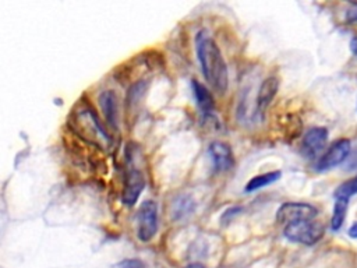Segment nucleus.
Listing matches in <instances>:
<instances>
[{
  "label": "nucleus",
  "instance_id": "f257e3e1",
  "mask_svg": "<svg viewBox=\"0 0 357 268\" xmlns=\"http://www.w3.org/2000/svg\"><path fill=\"white\" fill-rule=\"evenodd\" d=\"M196 51L205 80L217 93L225 94L229 85V73L219 46L205 31H200L196 37Z\"/></svg>",
  "mask_w": 357,
  "mask_h": 268
},
{
  "label": "nucleus",
  "instance_id": "f03ea898",
  "mask_svg": "<svg viewBox=\"0 0 357 268\" xmlns=\"http://www.w3.org/2000/svg\"><path fill=\"white\" fill-rule=\"evenodd\" d=\"M325 228L321 222L317 221H302L285 226L284 235L288 240L293 243H300L304 246H313L321 240L324 236Z\"/></svg>",
  "mask_w": 357,
  "mask_h": 268
},
{
  "label": "nucleus",
  "instance_id": "7ed1b4c3",
  "mask_svg": "<svg viewBox=\"0 0 357 268\" xmlns=\"http://www.w3.org/2000/svg\"><path fill=\"white\" fill-rule=\"evenodd\" d=\"M137 222L138 239L144 243L152 240L158 232V206L155 202L147 200L141 204L137 215Z\"/></svg>",
  "mask_w": 357,
  "mask_h": 268
},
{
  "label": "nucleus",
  "instance_id": "20e7f679",
  "mask_svg": "<svg viewBox=\"0 0 357 268\" xmlns=\"http://www.w3.org/2000/svg\"><path fill=\"white\" fill-rule=\"evenodd\" d=\"M351 151V143L349 139L336 140L317 161L315 169L318 172H325L333 169L347 161Z\"/></svg>",
  "mask_w": 357,
  "mask_h": 268
},
{
  "label": "nucleus",
  "instance_id": "39448f33",
  "mask_svg": "<svg viewBox=\"0 0 357 268\" xmlns=\"http://www.w3.org/2000/svg\"><path fill=\"white\" fill-rule=\"evenodd\" d=\"M318 215V210L307 203H285L277 213V221L284 225H291L302 221H313Z\"/></svg>",
  "mask_w": 357,
  "mask_h": 268
},
{
  "label": "nucleus",
  "instance_id": "423d86ee",
  "mask_svg": "<svg viewBox=\"0 0 357 268\" xmlns=\"http://www.w3.org/2000/svg\"><path fill=\"white\" fill-rule=\"evenodd\" d=\"M144 188H145L144 173L137 168H129L126 172L125 186H123V193H122L123 203L129 207L134 206L138 202Z\"/></svg>",
  "mask_w": 357,
  "mask_h": 268
},
{
  "label": "nucleus",
  "instance_id": "0eeeda50",
  "mask_svg": "<svg viewBox=\"0 0 357 268\" xmlns=\"http://www.w3.org/2000/svg\"><path fill=\"white\" fill-rule=\"evenodd\" d=\"M328 141V130L325 127H313L310 129L303 139L302 152L306 158H315L324 150Z\"/></svg>",
  "mask_w": 357,
  "mask_h": 268
},
{
  "label": "nucleus",
  "instance_id": "6e6552de",
  "mask_svg": "<svg viewBox=\"0 0 357 268\" xmlns=\"http://www.w3.org/2000/svg\"><path fill=\"white\" fill-rule=\"evenodd\" d=\"M208 154L217 172H228L235 166V155L232 148L221 141H214L208 147Z\"/></svg>",
  "mask_w": 357,
  "mask_h": 268
},
{
  "label": "nucleus",
  "instance_id": "1a4fd4ad",
  "mask_svg": "<svg viewBox=\"0 0 357 268\" xmlns=\"http://www.w3.org/2000/svg\"><path fill=\"white\" fill-rule=\"evenodd\" d=\"M278 89H280L278 77H268L262 81V84L259 85V89H258V96H257L258 111L264 112L268 108V105H270L273 102V100L275 98Z\"/></svg>",
  "mask_w": 357,
  "mask_h": 268
},
{
  "label": "nucleus",
  "instance_id": "9d476101",
  "mask_svg": "<svg viewBox=\"0 0 357 268\" xmlns=\"http://www.w3.org/2000/svg\"><path fill=\"white\" fill-rule=\"evenodd\" d=\"M100 105L101 109L105 115V119L108 123L113 127L118 129V118H119V108H118V97L111 89H107L100 97Z\"/></svg>",
  "mask_w": 357,
  "mask_h": 268
},
{
  "label": "nucleus",
  "instance_id": "9b49d317",
  "mask_svg": "<svg viewBox=\"0 0 357 268\" xmlns=\"http://www.w3.org/2000/svg\"><path fill=\"white\" fill-rule=\"evenodd\" d=\"M193 93H194V97H196V101L200 107V109L203 111V114H211L215 108V102H214V98H212V94L210 93V89L199 82L197 80H193Z\"/></svg>",
  "mask_w": 357,
  "mask_h": 268
},
{
  "label": "nucleus",
  "instance_id": "f8f14e48",
  "mask_svg": "<svg viewBox=\"0 0 357 268\" xmlns=\"http://www.w3.org/2000/svg\"><path fill=\"white\" fill-rule=\"evenodd\" d=\"M281 176H282L281 170H274V172L257 175V176L251 177L250 181H248V184L244 186V192L246 193H253V192H257V190H259L262 188L270 186V185L275 184Z\"/></svg>",
  "mask_w": 357,
  "mask_h": 268
},
{
  "label": "nucleus",
  "instance_id": "ddd939ff",
  "mask_svg": "<svg viewBox=\"0 0 357 268\" xmlns=\"http://www.w3.org/2000/svg\"><path fill=\"white\" fill-rule=\"evenodd\" d=\"M347 207H349V200L347 199H335L333 213H332V218H331L332 231H338V229L342 228V225L346 220Z\"/></svg>",
  "mask_w": 357,
  "mask_h": 268
},
{
  "label": "nucleus",
  "instance_id": "4468645a",
  "mask_svg": "<svg viewBox=\"0 0 357 268\" xmlns=\"http://www.w3.org/2000/svg\"><path fill=\"white\" fill-rule=\"evenodd\" d=\"M194 202L187 197V196H182L178 197L176 202H174V207H173V214H174V218L176 220H182L183 217H187L190 215L193 211H194Z\"/></svg>",
  "mask_w": 357,
  "mask_h": 268
},
{
  "label": "nucleus",
  "instance_id": "2eb2a0df",
  "mask_svg": "<svg viewBox=\"0 0 357 268\" xmlns=\"http://www.w3.org/2000/svg\"><path fill=\"white\" fill-rule=\"evenodd\" d=\"M357 195V176H354L350 181L343 182L335 190V199H350L351 196Z\"/></svg>",
  "mask_w": 357,
  "mask_h": 268
},
{
  "label": "nucleus",
  "instance_id": "dca6fc26",
  "mask_svg": "<svg viewBox=\"0 0 357 268\" xmlns=\"http://www.w3.org/2000/svg\"><path fill=\"white\" fill-rule=\"evenodd\" d=\"M119 267H120V268H147L143 261L136 260V258L123 260V261L119 264Z\"/></svg>",
  "mask_w": 357,
  "mask_h": 268
},
{
  "label": "nucleus",
  "instance_id": "f3484780",
  "mask_svg": "<svg viewBox=\"0 0 357 268\" xmlns=\"http://www.w3.org/2000/svg\"><path fill=\"white\" fill-rule=\"evenodd\" d=\"M240 211H241V207H232V208L226 210V213H223V215H222V218H221L222 224L230 222V221H232V218H233V217H236Z\"/></svg>",
  "mask_w": 357,
  "mask_h": 268
},
{
  "label": "nucleus",
  "instance_id": "a211bd4d",
  "mask_svg": "<svg viewBox=\"0 0 357 268\" xmlns=\"http://www.w3.org/2000/svg\"><path fill=\"white\" fill-rule=\"evenodd\" d=\"M346 170H357V150L350 154L346 161Z\"/></svg>",
  "mask_w": 357,
  "mask_h": 268
},
{
  "label": "nucleus",
  "instance_id": "6ab92c4d",
  "mask_svg": "<svg viewBox=\"0 0 357 268\" xmlns=\"http://www.w3.org/2000/svg\"><path fill=\"white\" fill-rule=\"evenodd\" d=\"M346 20H347L350 24H357V9H353V10L347 12Z\"/></svg>",
  "mask_w": 357,
  "mask_h": 268
},
{
  "label": "nucleus",
  "instance_id": "aec40b11",
  "mask_svg": "<svg viewBox=\"0 0 357 268\" xmlns=\"http://www.w3.org/2000/svg\"><path fill=\"white\" fill-rule=\"evenodd\" d=\"M349 236L357 239V222H354V224L351 225V228L349 229Z\"/></svg>",
  "mask_w": 357,
  "mask_h": 268
},
{
  "label": "nucleus",
  "instance_id": "412c9836",
  "mask_svg": "<svg viewBox=\"0 0 357 268\" xmlns=\"http://www.w3.org/2000/svg\"><path fill=\"white\" fill-rule=\"evenodd\" d=\"M350 51L357 56V37H354L350 42Z\"/></svg>",
  "mask_w": 357,
  "mask_h": 268
},
{
  "label": "nucleus",
  "instance_id": "4be33fe9",
  "mask_svg": "<svg viewBox=\"0 0 357 268\" xmlns=\"http://www.w3.org/2000/svg\"><path fill=\"white\" fill-rule=\"evenodd\" d=\"M185 268H205L203 264H199V262H194V264H190V265H187V267H185Z\"/></svg>",
  "mask_w": 357,
  "mask_h": 268
}]
</instances>
